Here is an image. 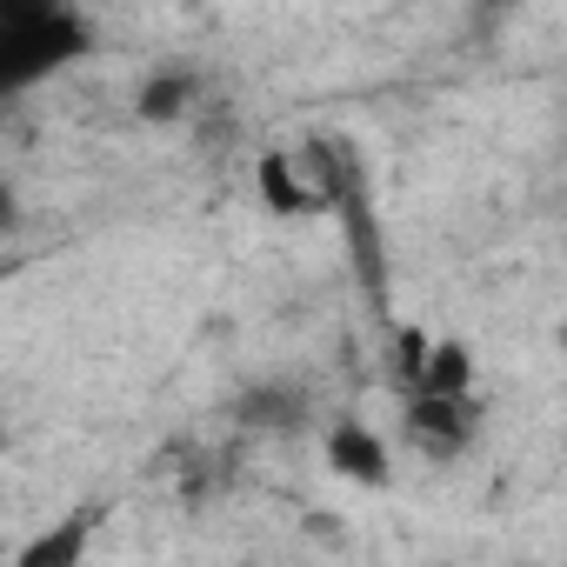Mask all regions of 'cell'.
Segmentation results:
<instances>
[{
	"instance_id": "obj_1",
	"label": "cell",
	"mask_w": 567,
	"mask_h": 567,
	"mask_svg": "<svg viewBox=\"0 0 567 567\" xmlns=\"http://www.w3.org/2000/svg\"><path fill=\"white\" fill-rule=\"evenodd\" d=\"M87 54V21L74 0H0V87H34Z\"/></svg>"
},
{
	"instance_id": "obj_2",
	"label": "cell",
	"mask_w": 567,
	"mask_h": 567,
	"mask_svg": "<svg viewBox=\"0 0 567 567\" xmlns=\"http://www.w3.org/2000/svg\"><path fill=\"white\" fill-rule=\"evenodd\" d=\"M481 427V408L474 394H434V388H414L408 394V441L434 461H454Z\"/></svg>"
},
{
	"instance_id": "obj_3",
	"label": "cell",
	"mask_w": 567,
	"mask_h": 567,
	"mask_svg": "<svg viewBox=\"0 0 567 567\" xmlns=\"http://www.w3.org/2000/svg\"><path fill=\"white\" fill-rule=\"evenodd\" d=\"M328 467L354 487H388L394 481V461H388V441L368 427V421H334L328 427Z\"/></svg>"
},
{
	"instance_id": "obj_4",
	"label": "cell",
	"mask_w": 567,
	"mask_h": 567,
	"mask_svg": "<svg viewBox=\"0 0 567 567\" xmlns=\"http://www.w3.org/2000/svg\"><path fill=\"white\" fill-rule=\"evenodd\" d=\"M260 194H267L274 214H308V207H321L315 181H301L288 154H267V161H260Z\"/></svg>"
},
{
	"instance_id": "obj_5",
	"label": "cell",
	"mask_w": 567,
	"mask_h": 567,
	"mask_svg": "<svg viewBox=\"0 0 567 567\" xmlns=\"http://www.w3.org/2000/svg\"><path fill=\"white\" fill-rule=\"evenodd\" d=\"M87 527H94V514H68L54 534H41V540L21 547V567H74L87 554Z\"/></svg>"
},
{
	"instance_id": "obj_6",
	"label": "cell",
	"mask_w": 567,
	"mask_h": 567,
	"mask_svg": "<svg viewBox=\"0 0 567 567\" xmlns=\"http://www.w3.org/2000/svg\"><path fill=\"white\" fill-rule=\"evenodd\" d=\"M181 101H187V81H181V74H167V81L154 74V81H147V94H141V114H147V121H174V114H181Z\"/></svg>"
}]
</instances>
